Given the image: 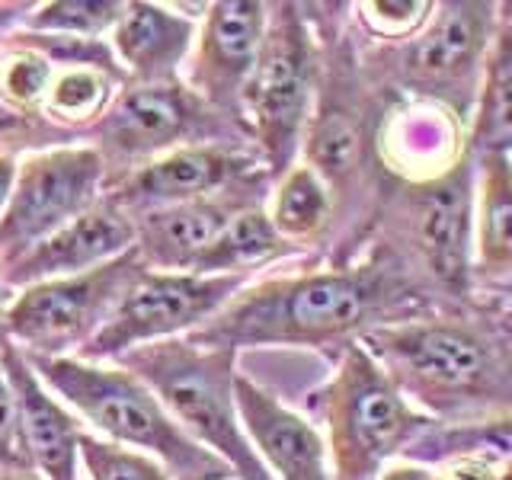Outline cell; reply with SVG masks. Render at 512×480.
I'll use <instances>...</instances> for the list:
<instances>
[{
  "instance_id": "obj_5",
  "label": "cell",
  "mask_w": 512,
  "mask_h": 480,
  "mask_svg": "<svg viewBox=\"0 0 512 480\" xmlns=\"http://www.w3.org/2000/svg\"><path fill=\"white\" fill-rule=\"evenodd\" d=\"M29 362L48 391L103 432L106 442L154 458L167 468L170 480H234L228 464L192 439L164 400L119 362H87L77 356Z\"/></svg>"
},
{
  "instance_id": "obj_15",
  "label": "cell",
  "mask_w": 512,
  "mask_h": 480,
  "mask_svg": "<svg viewBox=\"0 0 512 480\" xmlns=\"http://www.w3.org/2000/svg\"><path fill=\"white\" fill-rule=\"evenodd\" d=\"M256 173L269 170L250 144H189V148L170 151L128 173L125 180L106 189V196L122 205L132 218H138L164 205L215 196V192L244 183Z\"/></svg>"
},
{
  "instance_id": "obj_35",
  "label": "cell",
  "mask_w": 512,
  "mask_h": 480,
  "mask_svg": "<svg viewBox=\"0 0 512 480\" xmlns=\"http://www.w3.org/2000/svg\"><path fill=\"white\" fill-rule=\"evenodd\" d=\"M0 480H42L32 468H26V464H7L0 461Z\"/></svg>"
},
{
  "instance_id": "obj_21",
  "label": "cell",
  "mask_w": 512,
  "mask_h": 480,
  "mask_svg": "<svg viewBox=\"0 0 512 480\" xmlns=\"http://www.w3.org/2000/svg\"><path fill=\"white\" fill-rule=\"evenodd\" d=\"M196 36L199 23L180 7L128 0L109 32V48L132 84H164L180 80Z\"/></svg>"
},
{
  "instance_id": "obj_14",
  "label": "cell",
  "mask_w": 512,
  "mask_h": 480,
  "mask_svg": "<svg viewBox=\"0 0 512 480\" xmlns=\"http://www.w3.org/2000/svg\"><path fill=\"white\" fill-rule=\"evenodd\" d=\"M269 4L260 0H215L205 4L199 36L189 55L186 84L218 116L244 128V93L260 58ZM250 141V138H247Z\"/></svg>"
},
{
  "instance_id": "obj_34",
  "label": "cell",
  "mask_w": 512,
  "mask_h": 480,
  "mask_svg": "<svg viewBox=\"0 0 512 480\" xmlns=\"http://www.w3.org/2000/svg\"><path fill=\"white\" fill-rule=\"evenodd\" d=\"M32 7L36 4H0V39L13 29H20L23 20L32 13Z\"/></svg>"
},
{
  "instance_id": "obj_26",
  "label": "cell",
  "mask_w": 512,
  "mask_h": 480,
  "mask_svg": "<svg viewBox=\"0 0 512 480\" xmlns=\"http://www.w3.org/2000/svg\"><path fill=\"white\" fill-rule=\"evenodd\" d=\"M471 452H487L512 461V413L493 416V420H477V423H458V426H436L416 442L404 455L407 461H448L458 455Z\"/></svg>"
},
{
  "instance_id": "obj_33",
  "label": "cell",
  "mask_w": 512,
  "mask_h": 480,
  "mask_svg": "<svg viewBox=\"0 0 512 480\" xmlns=\"http://www.w3.org/2000/svg\"><path fill=\"white\" fill-rule=\"evenodd\" d=\"M16 167H20V157H13L7 151H0V218H4L13 186H16Z\"/></svg>"
},
{
  "instance_id": "obj_36",
  "label": "cell",
  "mask_w": 512,
  "mask_h": 480,
  "mask_svg": "<svg viewBox=\"0 0 512 480\" xmlns=\"http://www.w3.org/2000/svg\"><path fill=\"white\" fill-rule=\"evenodd\" d=\"M0 461H7V464H23V458L16 455V448H13V442L7 439V436H0ZM29 468V464H26Z\"/></svg>"
},
{
  "instance_id": "obj_1",
  "label": "cell",
  "mask_w": 512,
  "mask_h": 480,
  "mask_svg": "<svg viewBox=\"0 0 512 480\" xmlns=\"http://www.w3.org/2000/svg\"><path fill=\"white\" fill-rule=\"evenodd\" d=\"M432 311H445L432 288L397 253L368 240L359 260L346 266L327 263L250 282L189 340L231 352L263 346L346 349L368 333Z\"/></svg>"
},
{
  "instance_id": "obj_27",
  "label": "cell",
  "mask_w": 512,
  "mask_h": 480,
  "mask_svg": "<svg viewBox=\"0 0 512 480\" xmlns=\"http://www.w3.org/2000/svg\"><path fill=\"white\" fill-rule=\"evenodd\" d=\"M119 13V0H48L32 7L23 29L64 39H109Z\"/></svg>"
},
{
  "instance_id": "obj_13",
  "label": "cell",
  "mask_w": 512,
  "mask_h": 480,
  "mask_svg": "<svg viewBox=\"0 0 512 480\" xmlns=\"http://www.w3.org/2000/svg\"><path fill=\"white\" fill-rule=\"evenodd\" d=\"M106 196V164L93 144H68L20 157L16 186L0 218V266L87 215Z\"/></svg>"
},
{
  "instance_id": "obj_28",
  "label": "cell",
  "mask_w": 512,
  "mask_h": 480,
  "mask_svg": "<svg viewBox=\"0 0 512 480\" xmlns=\"http://www.w3.org/2000/svg\"><path fill=\"white\" fill-rule=\"evenodd\" d=\"M352 10L368 42L397 45L429 23L436 4L432 0H362V4H352Z\"/></svg>"
},
{
  "instance_id": "obj_9",
  "label": "cell",
  "mask_w": 512,
  "mask_h": 480,
  "mask_svg": "<svg viewBox=\"0 0 512 480\" xmlns=\"http://www.w3.org/2000/svg\"><path fill=\"white\" fill-rule=\"evenodd\" d=\"M320 77V36L308 4H269L260 58L244 93V128L272 180L298 164Z\"/></svg>"
},
{
  "instance_id": "obj_2",
  "label": "cell",
  "mask_w": 512,
  "mask_h": 480,
  "mask_svg": "<svg viewBox=\"0 0 512 480\" xmlns=\"http://www.w3.org/2000/svg\"><path fill=\"white\" fill-rule=\"evenodd\" d=\"M311 16L320 36V77L298 160L330 189L333 234L327 263L346 266L362 256L384 186L391 183L378 151L391 96L368 77L362 45L352 36L346 16Z\"/></svg>"
},
{
  "instance_id": "obj_17",
  "label": "cell",
  "mask_w": 512,
  "mask_h": 480,
  "mask_svg": "<svg viewBox=\"0 0 512 480\" xmlns=\"http://www.w3.org/2000/svg\"><path fill=\"white\" fill-rule=\"evenodd\" d=\"M0 365H4L13 404V445L23 464H29L42 480H84L80 442L87 432L80 429L77 416L48 391L26 352L10 343L7 333L0 340Z\"/></svg>"
},
{
  "instance_id": "obj_16",
  "label": "cell",
  "mask_w": 512,
  "mask_h": 480,
  "mask_svg": "<svg viewBox=\"0 0 512 480\" xmlns=\"http://www.w3.org/2000/svg\"><path fill=\"white\" fill-rule=\"evenodd\" d=\"M272 176L256 173L224 192L180 205H164L135 218V250L148 269L192 272L228 224L247 208L266 205Z\"/></svg>"
},
{
  "instance_id": "obj_6",
  "label": "cell",
  "mask_w": 512,
  "mask_h": 480,
  "mask_svg": "<svg viewBox=\"0 0 512 480\" xmlns=\"http://www.w3.org/2000/svg\"><path fill=\"white\" fill-rule=\"evenodd\" d=\"M311 410L327 429L333 480H378L439 423L410 404L362 343L340 349L333 375L311 394Z\"/></svg>"
},
{
  "instance_id": "obj_22",
  "label": "cell",
  "mask_w": 512,
  "mask_h": 480,
  "mask_svg": "<svg viewBox=\"0 0 512 480\" xmlns=\"http://www.w3.org/2000/svg\"><path fill=\"white\" fill-rule=\"evenodd\" d=\"M474 282L512 285V157L477 154Z\"/></svg>"
},
{
  "instance_id": "obj_19",
  "label": "cell",
  "mask_w": 512,
  "mask_h": 480,
  "mask_svg": "<svg viewBox=\"0 0 512 480\" xmlns=\"http://www.w3.org/2000/svg\"><path fill=\"white\" fill-rule=\"evenodd\" d=\"M234 397L247 439L272 480H333L327 439L308 416L240 372Z\"/></svg>"
},
{
  "instance_id": "obj_23",
  "label": "cell",
  "mask_w": 512,
  "mask_h": 480,
  "mask_svg": "<svg viewBox=\"0 0 512 480\" xmlns=\"http://www.w3.org/2000/svg\"><path fill=\"white\" fill-rule=\"evenodd\" d=\"M266 215L272 228L292 247L304 250H327L333 234V196L324 180L308 167L298 164L285 170L266 199Z\"/></svg>"
},
{
  "instance_id": "obj_4",
  "label": "cell",
  "mask_w": 512,
  "mask_h": 480,
  "mask_svg": "<svg viewBox=\"0 0 512 480\" xmlns=\"http://www.w3.org/2000/svg\"><path fill=\"white\" fill-rule=\"evenodd\" d=\"M477 154L468 148L452 170L432 180H391L378 202L372 237L400 256L445 308H471L474 282Z\"/></svg>"
},
{
  "instance_id": "obj_29",
  "label": "cell",
  "mask_w": 512,
  "mask_h": 480,
  "mask_svg": "<svg viewBox=\"0 0 512 480\" xmlns=\"http://www.w3.org/2000/svg\"><path fill=\"white\" fill-rule=\"evenodd\" d=\"M80 468L87 471V480H170L164 464L132 448L96 439L90 432L80 442Z\"/></svg>"
},
{
  "instance_id": "obj_24",
  "label": "cell",
  "mask_w": 512,
  "mask_h": 480,
  "mask_svg": "<svg viewBox=\"0 0 512 480\" xmlns=\"http://www.w3.org/2000/svg\"><path fill=\"white\" fill-rule=\"evenodd\" d=\"M468 148L474 154H509L512 157V20L500 7L477 106L468 122Z\"/></svg>"
},
{
  "instance_id": "obj_37",
  "label": "cell",
  "mask_w": 512,
  "mask_h": 480,
  "mask_svg": "<svg viewBox=\"0 0 512 480\" xmlns=\"http://www.w3.org/2000/svg\"><path fill=\"white\" fill-rule=\"evenodd\" d=\"M500 7H503V13L509 16V20H512V4H500Z\"/></svg>"
},
{
  "instance_id": "obj_31",
  "label": "cell",
  "mask_w": 512,
  "mask_h": 480,
  "mask_svg": "<svg viewBox=\"0 0 512 480\" xmlns=\"http://www.w3.org/2000/svg\"><path fill=\"white\" fill-rule=\"evenodd\" d=\"M10 288L0 279V340H4V311L10 304ZM0 436H7L13 442V404H10V388H7V378H4V365H0ZM16 448V445H13ZM20 455V452H16Z\"/></svg>"
},
{
  "instance_id": "obj_30",
  "label": "cell",
  "mask_w": 512,
  "mask_h": 480,
  "mask_svg": "<svg viewBox=\"0 0 512 480\" xmlns=\"http://www.w3.org/2000/svg\"><path fill=\"white\" fill-rule=\"evenodd\" d=\"M442 480H512V461L487 452H471L442 461Z\"/></svg>"
},
{
  "instance_id": "obj_12",
  "label": "cell",
  "mask_w": 512,
  "mask_h": 480,
  "mask_svg": "<svg viewBox=\"0 0 512 480\" xmlns=\"http://www.w3.org/2000/svg\"><path fill=\"white\" fill-rule=\"evenodd\" d=\"M250 276H199V272L148 269L122 298L109 324L77 352L87 362H119L125 352L180 340L205 327Z\"/></svg>"
},
{
  "instance_id": "obj_10",
  "label": "cell",
  "mask_w": 512,
  "mask_h": 480,
  "mask_svg": "<svg viewBox=\"0 0 512 480\" xmlns=\"http://www.w3.org/2000/svg\"><path fill=\"white\" fill-rule=\"evenodd\" d=\"M218 141L250 144L234 122L202 103L183 77L164 84L128 80L87 138L106 164V189L170 151Z\"/></svg>"
},
{
  "instance_id": "obj_7",
  "label": "cell",
  "mask_w": 512,
  "mask_h": 480,
  "mask_svg": "<svg viewBox=\"0 0 512 480\" xmlns=\"http://www.w3.org/2000/svg\"><path fill=\"white\" fill-rule=\"evenodd\" d=\"M496 23L500 4L445 0L407 42L362 48L365 71L394 100L439 106L468 125Z\"/></svg>"
},
{
  "instance_id": "obj_20",
  "label": "cell",
  "mask_w": 512,
  "mask_h": 480,
  "mask_svg": "<svg viewBox=\"0 0 512 480\" xmlns=\"http://www.w3.org/2000/svg\"><path fill=\"white\" fill-rule=\"evenodd\" d=\"M378 151L391 180H432L468 154V125L439 106L391 96L381 122Z\"/></svg>"
},
{
  "instance_id": "obj_8",
  "label": "cell",
  "mask_w": 512,
  "mask_h": 480,
  "mask_svg": "<svg viewBox=\"0 0 512 480\" xmlns=\"http://www.w3.org/2000/svg\"><path fill=\"white\" fill-rule=\"evenodd\" d=\"M119 365L148 384L164 400L173 420L228 464L234 480H272L237 413V352L180 336L125 352Z\"/></svg>"
},
{
  "instance_id": "obj_11",
  "label": "cell",
  "mask_w": 512,
  "mask_h": 480,
  "mask_svg": "<svg viewBox=\"0 0 512 480\" xmlns=\"http://www.w3.org/2000/svg\"><path fill=\"white\" fill-rule=\"evenodd\" d=\"M144 272L148 263L132 247L96 269L29 285L10 298L4 311L7 340L29 359L77 356L109 324Z\"/></svg>"
},
{
  "instance_id": "obj_25",
  "label": "cell",
  "mask_w": 512,
  "mask_h": 480,
  "mask_svg": "<svg viewBox=\"0 0 512 480\" xmlns=\"http://www.w3.org/2000/svg\"><path fill=\"white\" fill-rule=\"evenodd\" d=\"M301 250L279 237L266 215V205H256L240 212L218 240L199 260L192 272L199 276H250L269 263H279L285 256H298Z\"/></svg>"
},
{
  "instance_id": "obj_3",
  "label": "cell",
  "mask_w": 512,
  "mask_h": 480,
  "mask_svg": "<svg viewBox=\"0 0 512 480\" xmlns=\"http://www.w3.org/2000/svg\"><path fill=\"white\" fill-rule=\"evenodd\" d=\"M362 346L442 426L512 413V324L477 304L375 330Z\"/></svg>"
},
{
  "instance_id": "obj_32",
  "label": "cell",
  "mask_w": 512,
  "mask_h": 480,
  "mask_svg": "<svg viewBox=\"0 0 512 480\" xmlns=\"http://www.w3.org/2000/svg\"><path fill=\"white\" fill-rule=\"evenodd\" d=\"M378 480H442L439 468H429V464L420 461H394L388 471H384Z\"/></svg>"
},
{
  "instance_id": "obj_18",
  "label": "cell",
  "mask_w": 512,
  "mask_h": 480,
  "mask_svg": "<svg viewBox=\"0 0 512 480\" xmlns=\"http://www.w3.org/2000/svg\"><path fill=\"white\" fill-rule=\"evenodd\" d=\"M132 247H135V218L109 196H103L87 215L64 224L52 237L39 240L20 260L0 266V279H4L7 288L23 292L29 285L96 269Z\"/></svg>"
}]
</instances>
